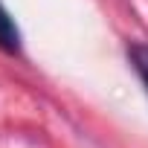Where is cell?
Masks as SVG:
<instances>
[{
  "instance_id": "obj_2",
  "label": "cell",
  "mask_w": 148,
  "mask_h": 148,
  "mask_svg": "<svg viewBox=\"0 0 148 148\" xmlns=\"http://www.w3.org/2000/svg\"><path fill=\"white\" fill-rule=\"evenodd\" d=\"M128 58L134 64V70L139 73V79L148 87V44H131L128 47Z\"/></svg>"
},
{
  "instance_id": "obj_1",
  "label": "cell",
  "mask_w": 148,
  "mask_h": 148,
  "mask_svg": "<svg viewBox=\"0 0 148 148\" xmlns=\"http://www.w3.org/2000/svg\"><path fill=\"white\" fill-rule=\"evenodd\" d=\"M0 49H6V52H18L21 49V29L15 26V21L6 12L3 3H0Z\"/></svg>"
}]
</instances>
